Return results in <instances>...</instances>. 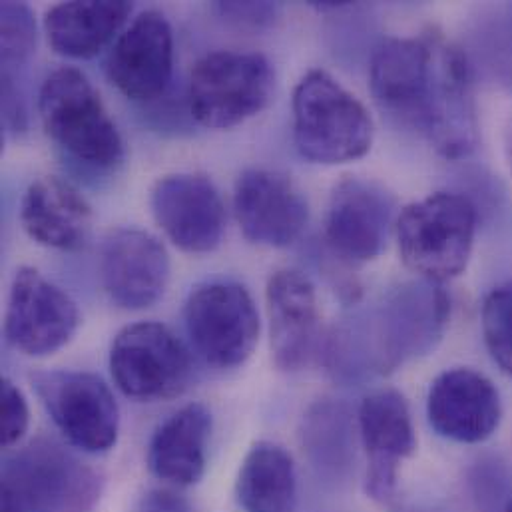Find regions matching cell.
<instances>
[{
	"instance_id": "cell-26",
	"label": "cell",
	"mask_w": 512,
	"mask_h": 512,
	"mask_svg": "<svg viewBox=\"0 0 512 512\" xmlns=\"http://www.w3.org/2000/svg\"><path fill=\"white\" fill-rule=\"evenodd\" d=\"M481 323L493 361L512 377V283L495 287L485 297Z\"/></svg>"
},
{
	"instance_id": "cell-13",
	"label": "cell",
	"mask_w": 512,
	"mask_h": 512,
	"mask_svg": "<svg viewBox=\"0 0 512 512\" xmlns=\"http://www.w3.org/2000/svg\"><path fill=\"white\" fill-rule=\"evenodd\" d=\"M150 206L158 226L182 252L210 254L222 244L226 208L206 176L172 174L158 180Z\"/></svg>"
},
{
	"instance_id": "cell-30",
	"label": "cell",
	"mask_w": 512,
	"mask_h": 512,
	"mask_svg": "<svg viewBox=\"0 0 512 512\" xmlns=\"http://www.w3.org/2000/svg\"><path fill=\"white\" fill-rule=\"evenodd\" d=\"M503 144H505V156H507V162H509V168H511L512 174V110L505 120V130H503Z\"/></svg>"
},
{
	"instance_id": "cell-16",
	"label": "cell",
	"mask_w": 512,
	"mask_h": 512,
	"mask_svg": "<svg viewBox=\"0 0 512 512\" xmlns=\"http://www.w3.org/2000/svg\"><path fill=\"white\" fill-rule=\"evenodd\" d=\"M265 301L275 365L285 373L305 369L321 347V321L313 283L301 271L279 269L267 281Z\"/></svg>"
},
{
	"instance_id": "cell-21",
	"label": "cell",
	"mask_w": 512,
	"mask_h": 512,
	"mask_svg": "<svg viewBox=\"0 0 512 512\" xmlns=\"http://www.w3.org/2000/svg\"><path fill=\"white\" fill-rule=\"evenodd\" d=\"M212 413L202 403H190L168 417L148 447L150 473L174 487L202 481L208 465Z\"/></svg>"
},
{
	"instance_id": "cell-28",
	"label": "cell",
	"mask_w": 512,
	"mask_h": 512,
	"mask_svg": "<svg viewBox=\"0 0 512 512\" xmlns=\"http://www.w3.org/2000/svg\"><path fill=\"white\" fill-rule=\"evenodd\" d=\"M214 10L240 30H263L275 24L281 6L277 2H218Z\"/></svg>"
},
{
	"instance_id": "cell-15",
	"label": "cell",
	"mask_w": 512,
	"mask_h": 512,
	"mask_svg": "<svg viewBox=\"0 0 512 512\" xmlns=\"http://www.w3.org/2000/svg\"><path fill=\"white\" fill-rule=\"evenodd\" d=\"M174 72V34L166 16L146 10L116 38L106 58L108 80L130 100L160 98Z\"/></svg>"
},
{
	"instance_id": "cell-18",
	"label": "cell",
	"mask_w": 512,
	"mask_h": 512,
	"mask_svg": "<svg viewBox=\"0 0 512 512\" xmlns=\"http://www.w3.org/2000/svg\"><path fill=\"white\" fill-rule=\"evenodd\" d=\"M357 427L369 457L367 493L385 503L395 493L399 465L417 449L415 425L405 397L395 389L367 395L357 413Z\"/></svg>"
},
{
	"instance_id": "cell-4",
	"label": "cell",
	"mask_w": 512,
	"mask_h": 512,
	"mask_svg": "<svg viewBox=\"0 0 512 512\" xmlns=\"http://www.w3.org/2000/svg\"><path fill=\"white\" fill-rule=\"evenodd\" d=\"M100 491V475L52 439H34L2 465V509L8 511L90 512Z\"/></svg>"
},
{
	"instance_id": "cell-6",
	"label": "cell",
	"mask_w": 512,
	"mask_h": 512,
	"mask_svg": "<svg viewBox=\"0 0 512 512\" xmlns=\"http://www.w3.org/2000/svg\"><path fill=\"white\" fill-rule=\"evenodd\" d=\"M477 224V206L455 192H437L407 206L395 226L403 263L433 283L459 277L473 254Z\"/></svg>"
},
{
	"instance_id": "cell-27",
	"label": "cell",
	"mask_w": 512,
	"mask_h": 512,
	"mask_svg": "<svg viewBox=\"0 0 512 512\" xmlns=\"http://www.w3.org/2000/svg\"><path fill=\"white\" fill-rule=\"evenodd\" d=\"M0 415H2V447L10 449L26 435L30 425V411L22 391L10 381L2 379L0 389Z\"/></svg>"
},
{
	"instance_id": "cell-2",
	"label": "cell",
	"mask_w": 512,
	"mask_h": 512,
	"mask_svg": "<svg viewBox=\"0 0 512 512\" xmlns=\"http://www.w3.org/2000/svg\"><path fill=\"white\" fill-rule=\"evenodd\" d=\"M451 299L441 283L409 281L347 317L327 341L329 369L341 379L387 375L431 353L445 335Z\"/></svg>"
},
{
	"instance_id": "cell-1",
	"label": "cell",
	"mask_w": 512,
	"mask_h": 512,
	"mask_svg": "<svg viewBox=\"0 0 512 512\" xmlns=\"http://www.w3.org/2000/svg\"><path fill=\"white\" fill-rule=\"evenodd\" d=\"M369 84L377 106L419 132L443 158L461 160L477 150L473 64L441 34L381 42L371 58Z\"/></svg>"
},
{
	"instance_id": "cell-12",
	"label": "cell",
	"mask_w": 512,
	"mask_h": 512,
	"mask_svg": "<svg viewBox=\"0 0 512 512\" xmlns=\"http://www.w3.org/2000/svg\"><path fill=\"white\" fill-rule=\"evenodd\" d=\"M397 202L381 184L361 178L341 180L329 198L325 244L343 263L373 261L387 250L397 226Z\"/></svg>"
},
{
	"instance_id": "cell-23",
	"label": "cell",
	"mask_w": 512,
	"mask_h": 512,
	"mask_svg": "<svg viewBox=\"0 0 512 512\" xmlns=\"http://www.w3.org/2000/svg\"><path fill=\"white\" fill-rule=\"evenodd\" d=\"M236 497L246 512H293L297 473L291 455L275 443H256L240 467Z\"/></svg>"
},
{
	"instance_id": "cell-14",
	"label": "cell",
	"mask_w": 512,
	"mask_h": 512,
	"mask_svg": "<svg viewBox=\"0 0 512 512\" xmlns=\"http://www.w3.org/2000/svg\"><path fill=\"white\" fill-rule=\"evenodd\" d=\"M234 210L246 240L267 248L291 246L309 222V206L297 184L281 172L263 168L240 174Z\"/></svg>"
},
{
	"instance_id": "cell-7",
	"label": "cell",
	"mask_w": 512,
	"mask_h": 512,
	"mask_svg": "<svg viewBox=\"0 0 512 512\" xmlns=\"http://www.w3.org/2000/svg\"><path fill=\"white\" fill-rule=\"evenodd\" d=\"M273 90L275 72L263 54L218 50L192 70L190 112L206 128L228 130L259 114Z\"/></svg>"
},
{
	"instance_id": "cell-9",
	"label": "cell",
	"mask_w": 512,
	"mask_h": 512,
	"mask_svg": "<svg viewBox=\"0 0 512 512\" xmlns=\"http://www.w3.org/2000/svg\"><path fill=\"white\" fill-rule=\"evenodd\" d=\"M186 331L200 357L218 369L244 365L259 341V313L250 291L234 281L196 287L184 307Z\"/></svg>"
},
{
	"instance_id": "cell-22",
	"label": "cell",
	"mask_w": 512,
	"mask_h": 512,
	"mask_svg": "<svg viewBox=\"0 0 512 512\" xmlns=\"http://www.w3.org/2000/svg\"><path fill=\"white\" fill-rule=\"evenodd\" d=\"M132 14L126 0H72L46 12L44 30L54 52L68 58H92L120 32Z\"/></svg>"
},
{
	"instance_id": "cell-17",
	"label": "cell",
	"mask_w": 512,
	"mask_h": 512,
	"mask_svg": "<svg viewBox=\"0 0 512 512\" xmlns=\"http://www.w3.org/2000/svg\"><path fill=\"white\" fill-rule=\"evenodd\" d=\"M102 283L122 309H148L162 299L170 281V257L164 244L148 232L118 228L102 246Z\"/></svg>"
},
{
	"instance_id": "cell-5",
	"label": "cell",
	"mask_w": 512,
	"mask_h": 512,
	"mask_svg": "<svg viewBox=\"0 0 512 512\" xmlns=\"http://www.w3.org/2000/svg\"><path fill=\"white\" fill-rule=\"evenodd\" d=\"M38 114L48 138L76 162L100 170L120 164L122 136L100 94L80 70L64 66L44 80Z\"/></svg>"
},
{
	"instance_id": "cell-8",
	"label": "cell",
	"mask_w": 512,
	"mask_h": 512,
	"mask_svg": "<svg viewBox=\"0 0 512 512\" xmlns=\"http://www.w3.org/2000/svg\"><path fill=\"white\" fill-rule=\"evenodd\" d=\"M116 387L136 401H166L182 395L192 379L186 345L162 323L140 321L124 327L110 349Z\"/></svg>"
},
{
	"instance_id": "cell-24",
	"label": "cell",
	"mask_w": 512,
	"mask_h": 512,
	"mask_svg": "<svg viewBox=\"0 0 512 512\" xmlns=\"http://www.w3.org/2000/svg\"><path fill=\"white\" fill-rule=\"evenodd\" d=\"M2 118L6 132L18 134L26 128V106L22 94V72L36 50L34 12L24 2H2Z\"/></svg>"
},
{
	"instance_id": "cell-11",
	"label": "cell",
	"mask_w": 512,
	"mask_h": 512,
	"mask_svg": "<svg viewBox=\"0 0 512 512\" xmlns=\"http://www.w3.org/2000/svg\"><path fill=\"white\" fill-rule=\"evenodd\" d=\"M78 325V305L66 291L34 267L16 271L4 317L6 341L16 351L28 357L52 355L74 337Z\"/></svg>"
},
{
	"instance_id": "cell-31",
	"label": "cell",
	"mask_w": 512,
	"mask_h": 512,
	"mask_svg": "<svg viewBox=\"0 0 512 512\" xmlns=\"http://www.w3.org/2000/svg\"><path fill=\"white\" fill-rule=\"evenodd\" d=\"M505 512H512V499L507 503V507H505Z\"/></svg>"
},
{
	"instance_id": "cell-19",
	"label": "cell",
	"mask_w": 512,
	"mask_h": 512,
	"mask_svg": "<svg viewBox=\"0 0 512 512\" xmlns=\"http://www.w3.org/2000/svg\"><path fill=\"white\" fill-rule=\"evenodd\" d=\"M431 427L457 443H483L501 425L503 407L497 387L483 373L457 367L441 373L427 397Z\"/></svg>"
},
{
	"instance_id": "cell-20",
	"label": "cell",
	"mask_w": 512,
	"mask_h": 512,
	"mask_svg": "<svg viewBox=\"0 0 512 512\" xmlns=\"http://www.w3.org/2000/svg\"><path fill=\"white\" fill-rule=\"evenodd\" d=\"M20 224L44 248L80 250L92 230V208L66 180L44 176L30 184L20 204Z\"/></svg>"
},
{
	"instance_id": "cell-3",
	"label": "cell",
	"mask_w": 512,
	"mask_h": 512,
	"mask_svg": "<svg viewBox=\"0 0 512 512\" xmlns=\"http://www.w3.org/2000/svg\"><path fill=\"white\" fill-rule=\"evenodd\" d=\"M367 108L325 70L307 72L293 92V138L299 154L335 166L363 158L373 146Z\"/></svg>"
},
{
	"instance_id": "cell-10",
	"label": "cell",
	"mask_w": 512,
	"mask_h": 512,
	"mask_svg": "<svg viewBox=\"0 0 512 512\" xmlns=\"http://www.w3.org/2000/svg\"><path fill=\"white\" fill-rule=\"evenodd\" d=\"M34 389L68 443L84 453H108L120 433V409L110 387L94 373H38Z\"/></svg>"
},
{
	"instance_id": "cell-25",
	"label": "cell",
	"mask_w": 512,
	"mask_h": 512,
	"mask_svg": "<svg viewBox=\"0 0 512 512\" xmlns=\"http://www.w3.org/2000/svg\"><path fill=\"white\" fill-rule=\"evenodd\" d=\"M355 423L351 413L333 401L317 403L303 419L301 441L311 463L323 471L339 475L355 457Z\"/></svg>"
},
{
	"instance_id": "cell-29",
	"label": "cell",
	"mask_w": 512,
	"mask_h": 512,
	"mask_svg": "<svg viewBox=\"0 0 512 512\" xmlns=\"http://www.w3.org/2000/svg\"><path fill=\"white\" fill-rule=\"evenodd\" d=\"M144 512H190L186 507H182L180 503L172 501V499H154L150 501V505L146 507Z\"/></svg>"
}]
</instances>
